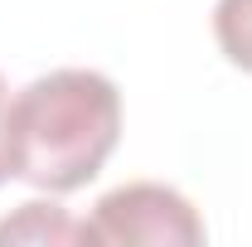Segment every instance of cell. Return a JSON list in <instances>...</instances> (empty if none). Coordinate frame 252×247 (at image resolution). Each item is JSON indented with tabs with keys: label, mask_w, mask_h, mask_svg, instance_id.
<instances>
[{
	"label": "cell",
	"mask_w": 252,
	"mask_h": 247,
	"mask_svg": "<svg viewBox=\"0 0 252 247\" xmlns=\"http://www.w3.org/2000/svg\"><path fill=\"white\" fill-rule=\"evenodd\" d=\"M122 141V93L97 68H54L10 97V180L73 194Z\"/></svg>",
	"instance_id": "obj_1"
},
{
	"label": "cell",
	"mask_w": 252,
	"mask_h": 247,
	"mask_svg": "<svg viewBox=\"0 0 252 247\" xmlns=\"http://www.w3.org/2000/svg\"><path fill=\"white\" fill-rule=\"evenodd\" d=\"M83 243L97 247H194L204 243V218L180 189L136 180L117 185L93 204V218H83Z\"/></svg>",
	"instance_id": "obj_2"
},
{
	"label": "cell",
	"mask_w": 252,
	"mask_h": 247,
	"mask_svg": "<svg viewBox=\"0 0 252 247\" xmlns=\"http://www.w3.org/2000/svg\"><path fill=\"white\" fill-rule=\"evenodd\" d=\"M0 243H83V223L63 214L59 204H20V214L0 223Z\"/></svg>",
	"instance_id": "obj_3"
},
{
	"label": "cell",
	"mask_w": 252,
	"mask_h": 247,
	"mask_svg": "<svg viewBox=\"0 0 252 247\" xmlns=\"http://www.w3.org/2000/svg\"><path fill=\"white\" fill-rule=\"evenodd\" d=\"M214 39L233 68L252 73V0H219L214 5Z\"/></svg>",
	"instance_id": "obj_4"
},
{
	"label": "cell",
	"mask_w": 252,
	"mask_h": 247,
	"mask_svg": "<svg viewBox=\"0 0 252 247\" xmlns=\"http://www.w3.org/2000/svg\"><path fill=\"white\" fill-rule=\"evenodd\" d=\"M10 180V88L0 78V185Z\"/></svg>",
	"instance_id": "obj_5"
}]
</instances>
